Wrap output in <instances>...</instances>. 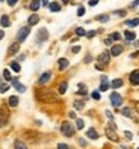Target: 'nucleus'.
Here are the masks:
<instances>
[{
	"mask_svg": "<svg viewBox=\"0 0 139 149\" xmlns=\"http://www.w3.org/2000/svg\"><path fill=\"white\" fill-rule=\"evenodd\" d=\"M39 22V16L38 15H30L29 16V25H34Z\"/></svg>",
	"mask_w": 139,
	"mask_h": 149,
	"instance_id": "nucleus-21",
	"label": "nucleus"
},
{
	"mask_svg": "<svg viewBox=\"0 0 139 149\" xmlns=\"http://www.w3.org/2000/svg\"><path fill=\"white\" fill-rule=\"evenodd\" d=\"M79 145H81V146H87V142H85L84 139H79Z\"/></svg>",
	"mask_w": 139,
	"mask_h": 149,
	"instance_id": "nucleus-46",
	"label": "nucleus"
},
{
	"mask_svg": "<svg viewBox=\"0 0 139 149\" xmlns=\"http://www.w3.org/2000/svg\"><path fill=\"white\" fill-rule=\"evenodd\" d=\"M76 14H78V16H82V15L85 14V7H84V6H79V7H78V12H76Z\"/></svg>",
	"mask_w": 139,
	"mask_h": 149,
	"instance_id": "nucleus-37",
	"label": "nucleus"
},
{
	"mask_svg": "<svg viewBox=\"0 0 139 149\" xmlns=\"http://www.w3.org/2000/svg\"><path fill=\"white\" fill-rule=\"evenodd\" d=\"M39 7H40V2H39V0H31V2H30V11L36 12Z\"/></svg>",
	"mask_w": 139,
	"mask_h": 149,
	"instance_id": "nucleus-16",
	"label": "nucleus"
},
{
	"mask_svg": "<svg viewBox=\"0 0 139 149\" xmlns=\"http://www.w3.org/2000/svg\"><path fill=\"white\" fill-rule=\"evenodd\" d=\"M8 88H9V85H2V88H0V93H6Z\"/></svg>",
	"mask_w": 139,
	"mask_h": 149,
	"instance_id": "nucleus-40",
	"label": "nucleus"
},
{
	"mask_svg": "<svg viewBox=\"0 0 139 149\" xmlns=\"http://www.w3.org/2000/svg\"><path fill=\"white\" fill-rule=\"evenodd\" d=\"M135 46H139V40H138V42H135Z\"/></svg>",
	"mask_w": 139,
	"mask_h": 149,
	"instance_id": "nucleus-57",
	"label": "nucleus"
},
{
	"mask_svg": "<svg viewBox=\"0 0 139 149\" xmlns=\"http://www.w3.org/2000/svg\"><path fill=\"white\" fill-rule=\"evenodd\" d=\"M36 99L40 101V103H51V101H55L57 100V95L55 93H53L51 90H38L36 91Z\"/></svg>",
	"mask_w": 139,
	"mask_h": 149,
	"instance_id": "nucleus-1",
	"label": "nucleus"
},
{
	"mask_svg": "<svg viewBox=\"0 0 139 149\" xmlns=\"http://www.w3.org/2000/svg\"><path fill=\"white\" fill-rule=\"evenodd\" d=\"M73 107H75L76 110L84 109V101H81V100H75V101H73Z\"/></svg>",
	"mask_w": 139,
	"mask_h": 149,
	"instance_id": "nucleus-22",
	"label": "nucleus"
},
{
	"mask_svg": "<svg viewBox=\"0 0 139 149\" xmlns=\"http://www.w3.org/2000/svg\"><path fill=\"white\" fill-rule=\"evenodd\" d=\"M94 36H96V31H94V30H91V31L87 33V37H94Z\"/></svg>",
	"mask_w": 139,
	"mask_h": 149,
	"instance_id": "nucleus-39",
	"label": "nucleus"
},
{
	"mask_svg": "<svg viewBox=\"0 0 139 149\" xmlns=\"http://www.w3.org/2000/svg\"><path fill=\"white\" fill-rule=\"evenodd\" d=\"M49 79H51V72H45V73H43V75L39 78V84L43 85V84H47Z\"/></svg>",
	"mask_w": 139,
	"mask_h": 149,
	"instance_id": "nucleus-11",
	"label": "nucleus"
},
{
	"mask_svg": "<svg viewBox=\"0 0 139 149\" xmlns=\"http://www.w3.org/2000/svg\"><path fill=\"white\" fill-rule=\"evenodd\" d=\"M121 52H123V46H121V45H114V46L111 48V55H112V57L120 55Z\"/></svg>",
	"mask_w": 139,
	"mask_h": 149,
	"instance_id": "nucleus-9",
	"label": "nucleus"
},
{
	"mask_svg": "<svg viewBox=\"0 0 139 149\" xmlns=\"http://www.w3.org/2000/svg\"><path fill=\"white\" fill-rule=\"evenodd\" d=\"M18 60H20V61H23V60H25V55H24V54H21V55L18 57Z\"/></svg>",
	"mask_w": 139,
	"mask_h": 149,
	"instance_id": "nucleus-53",
	"label": "nucleus"
},
{
	"mask_svg": "<svg viewBox=\"0 0 139 149\" xmlns=\"http://www.w3.org/2000/svg\"><path fill=\"white\" fill-rule=\"evenodd\" d=\"M57 149H69V146L64 145V143H58V145H57Z\"/></svg>",
	"mask_w": 139,
	"mask_h": 149,
	"instance_id": "nucleus-38",
	"label": "nucleus"
},
{
	"mask_svg": "<svg viewBox=\"0 0 139 149\" xmlns=\"http://www.w3.org/2000/svg\"><path fill=\"white\" fill-rule=\"evenodd\" d=\"M6 2H8V5H9V6H14V5H16L18 0H6Z\"/></svg>",
	"mask_w": 139,
	"mask_h": 149,
	"instance_id": "nucleus-42",
	"label": "nucleus"
},
{
	"mask_svg": "<svg viewBox=\"0 0 139 149\" xmlns=\"http://www.w3.org/2000/svg\"><path fill=\"white\" fill-rule=\"evenodd\" d=\"M105 133H106V136H108V139H109V140H112V142H120V137H118V134L115 133V130H114V128L106 127Z\"/></svg>",
	"mask_w": 139,
	"mask_h": 149,
	"instance_id": "nucleus-7",
	"label": "nucleus"
},
{
	"mask_svg": "<svg viewBox=\"0 0 139 149\" xmlns=\"http://www.w3.org/2000/svg\"><path fill=\"white\" fill-rule=\"evenodd\" d=\"M91 97H93L94 100H100V93H99L97 90H96V91H93V93H91Z\"/></svg>",
	"mask_w": 139,
	"mask_h": 149,
	"instance_id": "nucleus-36",
	"label": "nucleus"
},
{
	"mask_svg": "<svg viewBox=\"0 0 139 149\" xmlns=\"http://www.w3.org/2000/svg\"><path fill=\"white\" fill-rule=\"evenodd\" d=\"M42 5L43 6H48V0H42Z\"/></svg>",
	"mask_w": 139,
	"mask_h": 149,
	"instance_id": "nucleus-55",
	"label": "nucleus"
},
{
	"mask_svg": "<svg viewBox=\"0 0 139 149\" xmlns=\"http://www.w3.org/2000/svg\"><path fill=\"white\" fill-rule=\"evenodd\" d=\"M139 54H138V52H133V54H130V57H132V58H136Z\"/></svg>",
	"mask_w": 139,
	"mask_h": 149,
	"instance_id": "nucleus-52",
	"label": "nucleus"
},
{
	"mask_svg": "<svg viewBox=\"0 0 139 149\" xmlns=\"http://www.w3.org/2000/svg\"><path fill=\"white\" fill-rule=\"evenodd\" d=\"M138 149H139V148H138Z\"/></svg>",
	"mask_w": 139,
	"mask_h": 149,
	"instance_id": "nucleus-61",
	"label": "nucleus"
},
{
	"mask_svg": "<svg viewBox=\"0 0 139 149\" xmlns=\"http://www.w3.org/2000/svg\"><path fill=\"white\" fill-rule=\"evenodd\" d=\"M91 61V55H87V58H85V63H90Z\"/></svg>",
	"mask_w": 139,
	"mask_h": 149,
	"instance_id": "nucleus-50",
	"label": "nucleus"
},
{
	"mask_svg": "<svg viewBox=\"0 0 139 149\" xmlns=\"http://www.w3.org/2000/svg\"><path fill=\"white\" fill-rule=\"evenodd\" d=\"M111 85H112V88H120V86L123 85V81L121 79H114L111 82Z\"/></svg>",
	"mask_w": 139,
	"mask_h": 149,
	"instance_id": "nucleus-27",
	"label": "nucleus"
},
{
	"mask_svg": "<svg viewBox=\"0 0 139 149\" xmlns=\"http://www.w3.org/2000/svg\"><path fill=\"white\" fill-rule=\"evenodd\" d=\"M11 69L14 70V72H16V73H18V72H20V70H21V67H20V64H18V63H16V61H11Z\"/></svg>",
	"mask_w": 139,
	"mask_h": 149,
	"instance_id": "nucleus-25",
	"label": "nucleus"
},
{
	"mask_svg": "<svg viewBox=\"0 0 139 149\" xmlns=\"http://www.w3.org/2000/svg\"><path fill=\"white\" fill-rule=\"evenodd\" d=\"M100 81H102V82H106V81H108V78H106V76H102V78H100Z\"/></svg>",
	"mask_w": 139,
	"mask_h": 149,
	"instance_id": "nucleus-54",
	"label": "nucleus"
},
{
	"mask_svg": "<svg viewBox=\"0 0 139 149\" xmlns=\"http://www.w3.org/2000/svg\"><path fill=\"white\" fill-rule=\"evenodd\" d=\"M87 137L96 140V139H99V133H97V131L94 130V128H88V130H87Z\"/></svg>",
	"mask_w": 139,
	"mask_h": 149,
	"instance_id": "nucleus-13",
	"label": "nucleus"
},
{
	"mask_svg": "<svg viewBox=\"0 0 139 149\" xmlns=\"http://www.w3.org/2000/svg\"><path fill=\"white\" fill-rule=\"evenodd\" d=\"M124 136L129 139V140H132V137H133V134L132 133H130V131H126V133H124Z\"/></svg>",
	"mask_w": 139,
	"mask_h": 149,
	"instance_id": "nucleus-41",
	"label": "nucleus"
},
{
	"mask_svg": "<svg viewBox=\"0 0 139 149\" xmlns=\"http://www.w3.org/2000/svg\"><path fill=\"white\" fill-rule=\"evenodd\" d=\"M124 36H126V39L130 42V40H135V37H136V34L133 33V31H124Z\"/></svg>",
	"mask_w": 139,
	"mask_h": 149,
	"instance_id": "nucleus-24",
	"label": "nucleus"
},
{
	"mask_svg": "<svg viewBox=\"0 0 139 149\" xmlns=\"http://www.w3.org/2000/svg\"><path fill=\"white\" fill-rule=\"evenodd\" d=\"M2 124H3V122H2V121H0V127H2Z\"/></svg>",
	"mask_w": 139,
	"mask_h": 149,
	"instance_id": "nucleus-60",
	"label": "nucleus"
},
{
	"mask_svg": "<svg viewBox=\"0 0 139 149\" xmlns=\"http://www.w3.org/2000/svg\"><path fill=\"white\" fill-rule=\"evenodd\" d=\"M105 43H106V45H111V43H112V39H111V37L105 39Z\"/></svg>",
	"mask_w": 139,
	"mask_h": 149,
	"instance_id": "nucleus-48",
	"label": "nucleus"
},
{
	"mask_svg": "<svg viewBox=\"0 0 139 149\" xmlns=\"http://www.w3.org/2000/svg\"><path fill=\"white\" fill-rule=\"evenodd\" d=\"M96 20L100 21V22H106V21H109V16H108V15H99Z\"/></svg>",
	"mask_w": 139,
	"mask_h": 149,
	"instance_id": "nucleus-31",
	"label": "nucleus"
},
{
	"mask_svg": "<svg viewBox=\"0 0 139 149\" xmlns=\"http://www.w3.org/2000/svg\"><path fill=\"white\" fill-rule=\"evenodd\" d=\"M84 128V121L81 118H76V130H82Z\"/></svg>",
	"mask_w": 139,
	"mask_h": 149,
	"instance_id": "nucleus-30",
	"label": "nucleus"
},
{
	"mask_svg": "<svg viewBox=\"0 0 139 149\" xmlns=\"http://www.w3.org/2000/svg\"><path fill=\"white\" fill-rule=\"evenodd\" d=\"M2 85H3V84H2V79H0V88H2Z\"/></svg>",
	"mask_w": 139,
	"mask_h": 149,
	"instance_id": "nucleus-58",
	"label": "nucleus"
},
{
	"mask_svg": "<svg viewBox=\"0 0 139 149\" xmlns=\"http://www.w3.org/2000/svg\"><path fill=\"white\" fill-rule=\"evenodd\" d=\"M62 133L66 136V137H72L73 134H75V128L72 127V124L71 122H67V121H64V122H62Z\"/></svg>",
	"mask_w": 139,
	"mask_h": 149,
	"instance_id": "nucleus-3",
	"label": "nucleus"
},
{
	"mask_svg": "<svg viewBox=\"0 0 139 149\" xmlns=\"http://www.w3.org/2000/svg\"><path fill=\"white\" fill-rule=\"evenodd\" d=\"M18 49H20V45L15 42V43H12V45L8 48V54H9V55H14V54H16V52H18Z\"/></svg>",
	"mask_w": 139,
	"mask_h": 149,
	"instance_id": "nucleus-10",
	"label": "nucleus"
},
{
	"mask_svg": "<svg viewBox=\"0 0 139 149\" xmlns=\"http://www.w3.org/2000/svg\"><path fill=\"white\" fill-rule=\"evenodd\" d=\"M66 90H67V82L63 81L62 84H60V86H58V93H60V94H64Z\"/></svg>",
	"mask_w": 139,
	"mask_h": 149,
	"instance_id": "nucleus-23",
	"label": "nucleus"
},
{
	"mask_svg": "<svg viewBox=\"0 0 139 149\" xmlns=\"http://www.w3.org/2000/svg\"><path fill=\"white\" fill-rule=\"evenodd\" d=\"M139 5V0H135V2L132 3V7H135V6H138Z\"/></svg>",
	"mask_w": 139,
	"mask_h": 149,
	"instance_id": "nucleus-51",
	"label": "nucleus"
},
{
	"mask_svg": "<svg viewBox=\"0 0 139 149\" xmlns=\"http://www.w3.org/2000/svg\"><path fill=\"white\" fill-rule=\"evenodd\" d=\"M109 60H111V52H108V51L102 52V54L99 55V58H97V66H96V69H97V70H103V67L109 63Z\"/></svg>",
	"mask_w": 139,
	"mask_h": 149,
	"instance_id": "nucleus-2",
	"label": "nucleus"
},
{
	"mask_svg": "<svg viewBox=\"0 0 139 149\" xmlns=\"http://www.w3.org/2000/svg\"><path fill=\"white\" fill-rule=\"evenodd\" d=\"M78 86H79V90H78V93H76V94H79V95H87V93H88V91H87V85L79 84Z\"/></svg>",
	"mask_w": 139,
	"mask_h": 149,
	"instance_id": "nucleus-18",
	"label": "nucleus"
},
{
	"mask_svg": "<svg viewBox=\"0 0 139 149\" xmlns=\"http://www.w3.org/2000/svg\"><path fill=\"white\" fill-rule=\"evenodd\" d=\"M45 40H48V31H47V29H40L39 31H38V36H36V42L39 43H43Z\"/></svg>",
	"mask_w": 139,
	"mask_h": 149,
	"instance_id": "nucleus-6",
	"label": "nucleus"
},
{
	"mask_svg": "<svg viewBox=\"0 0 139 149\" xmlns=\"http://www.w3.org/2000/svg\"><path fill=\"white\" fill-rule=\"evenodd\" d=\"M15 88H16V91H20V93H25V85H21V84H18V85H15Z\"/></svg>",
	"mask_w": 139,
	"mask_h": 149,
	"instance_id": "nucleus-33",
	"label": "nucleus"
},
{
	"mask_svg": "<svg viewBox=\"0 0 139 149\" xmlns=\"http://www.w3.org/2000/svg\"><path fill=\"white\" fill-rule=\"evenodd\" d=\"M3 78H5L6 81H9V82L12 81V76H11V72H9V70H8V69H5V70H3Z\"/></svg>",
	"mask_w": 139,
	"mask_h": 149,
	"instance_id": "nucleus-29",
	"label": "nucleus"
},
{
	"mask_svg": "<svg viewBox=\"0 0 139 149\" xmlns=\"http://www.w3.org/2000/svg\"><path fill=\"white\" fill-rule=\"evenodd\" d=\"M67 66H69V61H67L66 58H60V60H58V69H60V70H66Z\"/></svg>",
	"mask_w": 139,
	"mask_h": 149,
	"instance_id": "nucleus-15",
	"label": "nucleus"
},
{
	"mask_svg": "<svg viewBox=\"0 0 139 149\" xmlns=\"http://www.w3.org/2000/svg\"><path fill=\"white\" fill-rule=\"evenodd\" d=\"M0 115H2L3 116V119L5 121H8V119H9V110H8V107L5 106V104H3V106H0Z\"/></svg>",
	"mask_w": 139,
	"mask_h": 149,
	"instance_id": "nucleus-12",
	"label": "nucleus"
},
{
	"mask_svg": "<svg viewBox=\"0 0 139 149\" xmlns=\"http://www.w3.org/2000/svg\"><path fill=\"white\" fill-rule=\"evenodd\" d=\"M115 15H120V16H124L126 15V11H117Z\"/></svg>",
	"mask_w": 139,
	"mask_h": 149,
	"instance_id": "nucleus-45",
	"label": "nucleus"
},
{
	"mask_svg": "<svg viewBox=\"0 0 139 149\" xmlns=\"http://www.w3.org/2000/svg\"><path fill=\"white\" fill-rule=\"evenodd\" d=\"M0 22H2L3 27H9V25H11V21H9V16H8V15H3L2 20H0Z\"/></svg>",
	"mask_w": 139,
	"mask_h": 149,
	"instance_id": "nucleus-19",
	"label": "nucleus"
},
{
	"mask_svg": "<svg viewBox=\"0 0 139 149\" xmlns=\"http://www.w3.org/2000/svg\"><path fill=\"white\" fill-rule=\"evenodd\" d=\"M108 88H109V82H108V81H106V82H102L100 91H108Z\"/></svg>",
	"mask_w": 139,
	"mask_h": 149,
	"instance_id": "nucleus-32",
	"label": "nucleus"
},
{
	"mask_svg": "<svg viewBox=\"0 0 139 149\" xmlns=\"http://www.w3.org/2000/svg\"><path fill=\"white\" fill-rule=\"evenodd\" d=\"M130 84L139 85V70H135V72L130 73Z\"/></svg>",
	"mask_w": 139,
	"mask_h": 149,
	"instance_id": "nucleus-8",
	"label": "nucleus"
},
{
	"mask_svg": "<svg viewBox=\"0 0 139 149\" xmlns=\"http://www.w3.org/2000/svg\"><path fill=\"white\" fill-rule=\"evenodd\" d=\"M8 103H9V107H16L18 106V97H16V95H11Z\"/></svg>",
	"mask_w": 139,
	"mask_h": 149,
	"instance_id": "nucleus-14",
	"label": "nucleus"
},
{
	"mask_svg": "<svg viewBox=\"0 0 139 149\" xmlns=\"http://www.w3.org/2000/svg\"><path fill=\"white\" fill-rule=\"evenodd\" d=\"M129 27H136V25L139 24V18H133V20H129L127 22H126Z\"/></svg>",
	"mask_w": 139,
	"mask_h": 149,
	"instance_id": "nucleus-26",
	"label": "nucleus"
},
{
	"mask_svg": "<svg viewBox=\"0 0 139 149\" xmlns=\"http://www.w3.org/2000/svg\"><path fill=\"white\" fill-rule=\"evenodd\" d=\"M14 148H15V149H27V145H25L23 140H15Z\"/></svg>",
	"mask_w": 139,
	"mask_h": 149,
	"instance_id": "nucleus-17",
	"label": "nucleus"
},
{
	"mask_svg": "<svg viewBox=\"0 0 139 149\" xmlns=\"http://www.w3.org/2000/svg\"><path fill=\"white\" fill-rule=\"evenodd\" d=\"M29 33H30V27H29V25H27V27H21L18 30V33H16V39H18V42H24L25 39H27Z\"/></svg>",
	"mask_w": 139,
	"mask_h": 149,
	"instance_id": "nucleus-4",
	"label": "nucleus"
},
{
	"mask_svg": "<svg viewBox=\"0 0 139 149\" xmlns=\"http://www.w3.org/2000/svg\"><path fill=\"white\" fill-rule=\"evenodd\" d=\"M49 11H51V12H58V11H60V5H58V2L49 3Z\"/></svg>",
	"mask_w": 139,
	"mask_h": 149,
	"instance_id": "nucleus-20",
	"label": "nucleus"
},
{
	"mask_svg": "<svg viewBox=\"0 0 139 149\" xmlns=\"http://www.w3.org/2000/svg\"><path fill=\"white\" fill-rule=\"evenodd\" d=\"M63 2H64V3H69V0H63Z\"/></svg>",
	"mask_w": 139,
	"mask_h": 149,
	"instance_id": "nucleus-59",
	"label": "nucleus"
},
{
	"mask_svg": "<svg viewBox=\"0 0 139 149\" xmlns=\"http://www.w3.org/2000/svg\"><path fill=\"white\" fill-rule=\"evenodd\" d=\"M76 34H78V36H85L87 31H85L82 27H78V29H76Z\"/></svg>",
	"mask_w": 139,
	"mask_h": 149,
	"instance_id": "nucleus-34",
	"label": "nucleus"
},
{
	"mask_svg": "<svg viewBox=\"0 0 139 149\" xmlns=\"http://www.w3.org/2000/svg\"><path fill=\"white\" fill-rule=\"evenodd\" d=\"M97 3H99V0H90V2H88L90 6H94V5H97Z\"/></svg>",
	"mask_w": 139,
	"mask_h": 149,
	"instance_id": "nucleus-44",
	"label": "nucleus"
},
{
	"mask_svg": "<svg viewBox=\"0 0 139 149\" xmlns=\"http://www.w3.org/2000/svg\"><path fill=\"white\" fill-rule=\"evenodd\" d=\"M111 39H112V40H120V39H121V34L115 31V33H112V34H111Z\"/></svg>",
	"mask_w": 139,
	"mask_h": 149,
	"instance_id": "nucleus-35",
	"label": "nucleus"
},
{
	"mask_svg": "<svg viewBox=\"0 0 139 149\" xmlns=\"http://www.w3.org/2000/svg\"><path fill=\"white\" fill-rule=\"evenodd\" d=\"M3 37H5V31H3V30H0V40H2Z\"/></svg>",
	"mask_w": 139,
	"mask_h": 149,
	"instance_id": "nucleus-49",
	"label": "nucleus"
},
{
	"mask_svg": "<svg viewBox=\"0 0 139 149\" xmlns=\"http://www.w3.org/2000/svg\"><path fill=\"white\" fill-rule=\"evenodd\" d=\"M79 51H81L79 46H73V48H72V52H73V54H76V52H79Z\"/></svg>",
	"mask_w": 139,
	"mask_h": 149,
	"instance_id": "nucleus-43",
	"label": "nucleus"
},
{
	"mask_svg": "<svg viewBox=\"0 0 139 149\" xmlns=\"http://www.w3.org/2000/svg\"><path fill=\"white\" fill-rule=\"evenodd\" d=\"M121 113H123L124 116H127V118H132V109H129V107L121 109Z\"/></svg>",
	"mask_w": 139,
	"mask_h": 149,
	"instance_id": "nucleus-28",
	"label": "nucleus"
},
{
	"mask_svg": "<svg viewBox=\"0 0 139 149\" xmlns=\"http://www.w3.org/2000/svg\"><path fill=\"white\" fill-rule=\"evenodd\" d=\"M123 103V97L118 94V93H112L111 94V104L114 107H120V104Z\"/></svg>",
	"mask_w": 139,
	"mask_h": 149,
	"instance_id": "nucleus-5",
	"label": "nucleus"
},
{
	"mask_svg": "<svg viewBox=\"0 0 139 149\" xmlns=\"http://www.w3.org/2000/svg\"><path fill=\"white\" fill-rule=\"evenodd\" d=\"M106 116H108V118H109L111 121H112V118H114V116H112V113H111L109 110H106Z\"/></svg>",
	"mask_w": 139,
	"mask_h": 149,
	"instance_id": "nucleus-47",
	"label": "nucleus"
},
{
	"mask_svg": "<svg viewBox=\"0 0 139 149\" xmlns=\"http://www.w3.org/2000/svg\"><path fill=\"white\" fill-rule=\"evenodd\" d=\"M69 116H71V118H76V115H75L73 112H71V113H69Z\"/></svg>",
	"mask_w": 139,
	"mask_h": 149,
	"instance_id": "nucleus-56",
	"label": "nucleus"
}]
</instances>
